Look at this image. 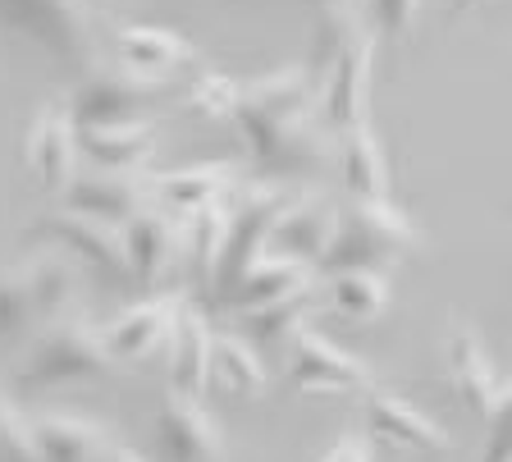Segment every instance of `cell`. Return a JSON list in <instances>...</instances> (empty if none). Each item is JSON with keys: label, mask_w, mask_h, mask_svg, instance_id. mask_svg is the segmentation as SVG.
I'll use <instances>...</instances> for the list:
<instances>
[{"label": "cell", "mask_w": 512, "mask_h": 462, "mask_svg": "<svg viewBox=\"0 0 512 462\" xmlns=\"http://www.w3.org/2000/svg\"><path fill=\"white\" fill-rule=\"evenodd\" d=\"M316 106V87L311 74L298 65L275 69L261 83H247L238 92L234 106V129L243 138V147L252 151V161L270 174H288V170H307L325 156L320 133H311L307 115Z\"/></svg>", "instance_id": "1"}, {"label": "cell", "mask_w": 512, "mask_h": 462, "mask_svg": "<svg viewBox=\"0 0 512 462\" xmlns=\"http://www.w3.org/2000/svg\"><path fill=\"white\" fill-rule=\"evenodd\" d=\"M416 248H421V234L389 197L384 202H343L334 215L330 248L316 261V270H325V275H348V270L389 275Z\"/></svg>", "instance_id": "2"}, {"label": "cell", "mask_w": 512, "mask_h": 462, "mask_svg": "<svg viewBox=\"0 0 512 462\" xmlns=\"http://www.w3.org/2000/svg\"><path fill=\"white\" fill-rule=\"evenodd\" d=\"M115 376V357L106 353L101 334L78 316L51 321L32 348L23 353L14 385L19 389H55V385H92V380Z\"/></svg>", "instance_id": "3"}, {"label": "cell", "mask_w": 512, "mask_h": 462, "mask_svg": "<svg viewBox=\"0 0 512 462\" xmlns=\"http://www.w3.org/2000/svg\"><path fill=\"white\" fill-rule=\"evenodd\" d=\"M0 33L28 37L60 69H92L96 28L87 0H0Z\"/></svg>", "instance_id": "4"}, {"label": "cell", "mask_w": 512, "mask_h": 462, "mask_svg": "<svg viewBox=\"0 0 512 462\" xmlns=\"http://www.w3.org/2000/svg\"><path fill=\"white\" fill-rule=\"evenodd\" d=\"M74 307V266L60 252H37L0 270V339L28 325H51Z\"/></svg>", "instance_id": "5"}, {"label": "cell", "mask_w": 512, "mask_h": 462, "mask_svg": "<svg viewBox=\"0 0 512 462\" xmlns=\"http://www.w3.org/2000/svg\"><path fill=\"white\" fill-rule=\"evenodd\" d=\"M371 60H375V33L352 28L320 65H325V87H320V119L334 133L366 124V97H371Z\"/></svg>", "instance_id": "6"}, {"label": "cell", "mask_w": 512, "mask_h": 462, "mask_svg": "<svg viewBox=\"0 0 512 462\" xmlns=\"http://www.w3.org/2000/svg\"><path fill=\"white\" fill-rule=\"evenodd\" d=\"M32 238L42 243H55L60 257H74L83 270H92L101 284H128V266H124V238H119L115 225H101V220H87V215H74L55 206L42 220H32L28 229Z\"/></svg>", "instance_id": "7"}, {"label": "cell", "mask_w": 512, "mask_h": 462, "mask_svg": "<svg viewBox=\"0 0 512 462\" xmlns=\"http://www.w3.org/2000/svg\"><path fill=\"white\" fill-rule=\"evenodd\" d=\"M288 385L298 394H357L371 389V366L311 325L288 334Z\"/></svg>", "instance_id": "8"}, {"label": "cell", "mask_w": 512, "mask_h": 462, "mask_svg": "<svg viewBox=\"0 0 512 462\" xmlns=\"http://www.w3.org/2000/svg\"><path fill=\"white\" fill-rule=\"evenodd\" d=\"M284 211V197L279 193H247L243 202L229 206L224 215V243H220V257H215V270H211V298L220 302L224 293L238 284L247 266H252L261 252H266V238H270V225L275 215Z\"/></svg>", "instance_id": "9"}, {"label": "cell", "mask_w": 512, "mask_h": 462, "mask_svg": "<svg viewBox=\"0 0 512 462\" xmlns=\"http://www.w3.org/2000/svg\"><path fill=\"white\" fill-rule=\"evenodd\" d=\"M160 83L133 78L124 69H92L83 83L74 87V97L64 101V115L74 129H92V124H128L142 119V106Z\"/></svg>", "instance_id": "10"}, {"label": "cell", "mask_w": 512, "mask_h": 462, "mask_svg": "<svg viewBox=\"0 0 512 462\" xmlns=\"http://www.w3.org/2000/svg\"><path fill=\"white\" fill-rule=\"evenodd\" d=\"M60 197H64V211L87 215V220H101V225H115V229H124L133 215L151 206L147 179H138V174H115V170L74 174V179L64 183Z\"/></svg>", "instance_id": "11"}, {"label": "cell", "mask_w": 512, "mask_h": 462, "mask_svg": "<svg viewBox=\"0 0 512 462\" xmlns=\"http://www.w3.org/2000/svg\"><path fill=\"white\" fill-rule=\"evenodd\" d=\"M23 165H28V179L42 188V193H64V183L78 174V147H74V124L60 106H42L28 124V138H23Z\"/></svg>", "instance_id": "12"}, {"label": "cell", "mask_w": 512, "mask_h": 462, "mask_svg": "<svg viewBox=\"0 0 512 462\" xmlns=\"http://www.w3.org/2000/svg\"><path fill=\"white\" fill-rule=\"evenodd\" d=\"M444 362H448V380L458 389L462 408L471 417H490V408L508 394V385L499 380V371L490 366V353L480 344V334L471 330L467 321H453L448 325V339H444Z\"/></svg>", "instance_id": "13"}, {"label": "cell", "mask_w": 512, "mask_h": 462, "mask_svg": "<svg viewBox=\"0 0 512 462\" xmlns=\"http://www.w3.org/2000/svg\"><path fill=\"white\" fill-rule=\"evenodd\" d=\"M156 435H160L165 462H224L229 458L220 426H215V417L197 398H179V394L165 398L156 417Z\"/></svg>", "instance_id": "14"}, {"label": "cell", "mask_w": 512, "mask_h": 462, "mask_svg": "<svg viewBox=\"0 0 512 462\" xmlns=\"http://www.w3.org/2000/svg\"><path fill=\"white\" fill-rule=\"evenodd\" d=\"M362 421H366V440H384L394 449H412V453H444L448 449V430L435 426L421 408H412L407 398L375 389L362 403Z\"/></svg>", "instance_id": "15"}, {"label": "cell", "mask_w": 512, "mask_h": 462, "mask_svg": "<svg viewBox=\"0 0 512 462\" xmlns=\"http://www.w3.org/2000/svg\"><path fill=\"white\" fill-rule=\"evenodd\" d=\"M334 215L339 206L320 202V197H302V202H284V211L275 215L266 238V252L270 257H288L298 266H316L330 248V234H334Z\"/></svg>", "instance_id": "16"}, {"label": "cell", "mask_w": 512, "mask_h": 462, "mask_svg": "<svg viewBox=\"0 0 512 462\" xmlns=\"http://www.w3.org/2000/svg\"><path fill=\"white\" fill-rule=\"evenodd\" d=\"M211 325L197 302H183L174 307V325H170V394L179 398H202L206 394V371H211Z\"/></svg>", "instance_id": "17"}, {"label": "cell", "mask_w": 512, "mask_h": 462, "mask_svg": "<svg viewBox=\"0 0 512 462\" xmlns=\"http://www.w3.org/2000/svg\"><path fill=\"white\" fill-rule=\"evenodd\" d=\"M174 307H179V298H147V302H133L128 312H119L110 325H101V344H106V353L128 366L147 362L151 353H156L165 339H170V325H174Z\"/></svg>", "instance_id": "18"}, {"label": "cell", "mask_w": 512, "mask_h": 462, "mask_svg": "<svg viewBox=\"0 0 512 462\" xmlns=\"http://www.w3.org/2000/svg\"><path fill=\"white\" fill-rule=\"evenodd\" d=\"M74 147L92 170H115V174H138L156 151V129L147 119H128V124H92V129H74Z\"/></svg>", "instance_id": "19"}, {"label": "cell", "mask_w": 512, "mask_h": 462, "mask_svg": "<svg viewBox=\"0 0 512 462\" xmlns=\"http://www.w3.org/2000/svg\"><path fill=\"white\" fill-rule=\"evenodd\" d=\"M124 238V266H128V284H151L179 257V225L170 220V211H138L119 229Z\"/></svg>", "instance_id": "20"}, {"label": "cell", "mask_w": 512, "mask_h": 462, "mask_svg": "<svg viewBox=\"0 0 512 462\" xmlns=\"http://www.w3.org/2000/svg\"><path fill=\"white\" fill-rule=\"evenodd\" d=\"M115 51H119V69L133 78L160 83L170 69L188 65L192 60V42L170 28H151V23H124L115 28Z\"/></svg>", "instance_id": "21"}, {"label": "cell", "mask_w": 512, "mask_h": 462, "mask_svg": "<svg viewBox=\"0 0 512 462\" xmlns=\"http://www.w3.org/2000/svg\"><path fill=\"white\" fill-rule=\"evenodd\" d=\"M28 435L42 462H106L110 453L101 421L74 417V412H46V417L28 421Z\"/></svg>", "instance_id": "22"}, {"label": "cell", "mask_w": 512, "mask_h": 462, "mask_svg": "<svg viewBox=\"0 0 512 462\" xmlns=\"http://www.w3.org/2000/svg\"><path fill=\"white\" fill-rule=\"evenodd\" d=\"M307 284H316L307 266H298V261H288V257H270V252H261V257H256L243 275H238L234 289L220 298V307L229 316H247V312H261V307H270V302L288 298V293L307 289Z\"/></svg>", "instance_id": "23"}, {"label": "cell", "mask_w": 512, "mask_h": 462, "mask_svg": "<svg viewBox=\"0 0 512 462\" xmlns=\"http://www.w3.org/2000/svg\"><path fill=\"white\" fill-rule=\"evenodd\" d=\"M334 156H339V179L348 188L352 202H384L394 193V179H389V161H384L380 142H375L371 124H357V129H343L334 142Z\"/></svg>", "instance_id": "24"}, {"label": "cell", "mask_w": 512, "mask_h": 462, "mask_svg": "<svg viewBox=\"0 0 512 462\" xmlns=\"http://www.w3.org/2000/svg\"><path fill=\"white\" fill-rule=\"evenodd\" d=\"M234 183V165H220V161H202V165H179V170H160L147 179V193L156 197L165 211H197V206H211L224 202Z\"/></svg>", "instance_id": "25"}, {"label": "cell", "mask_w": 512, "mask_h": 462, "mask_svg": "<svg viewBox=\"0 0 512 462\" xmlns=\"http://www.w3.org/2000/svg\"><path fill=\"white\" fill-rule=\"evenodd\" d=\"M206 380L224 389L229 398H256L266 394V366L256 357V348L238 334H215L211 339V371Z\"/></svg>", "instance_id": "26"}, {"label": "cell", "mask_w": 512, "mask_h": 462, "mask_svg": "<svg viewBox=\"0 0 512 462\" xmlns=\"http://www.w3.org/2000/svg\"><path fill=\"white\" fill-rule=\"evenodd\" d=\"M330 307L352 325L380 321L384 307H389V275H380V270H348V275H334Z\"/></svg>", "instance_id": "27"}, {"label": "cell", "mask_w": 512, "mask_h": 462, "mask_svg": "<svg viewBox=\"0 0 512 462\" xmlns=\"http://www.w3.org/2000/svg\"><path fill=\"white\" fill-rule=\"evenodd\" d=\"M224 215H229L224 202L197 206V211L183 215L179 252H188V266H192V275H197V284H211L215 257H220V243H224Z\"/></svg>", "instance_id": "28"}, {"label": "cell", "mask_w": 512, "mask_h": 462, "mask_svg": "<svg viewBox=\"0 0 512 462\" xmlns=\"http://www.w3.org/2000/svg\"><path fill=\"white\" fill-rule=\"evenodd\" d=\"M307 302H311V284L298 293H288V298L270 302V307H261V312H247L238 316V321L247 325V344H275V339H284V334H293L302 325V316H307Z\"/></svg>", "instance_id": "29"}, {"label": "cell", "mask_w": 512, "mask_h": 462, "mask_svg": "<svg viewBox=\"0 0 512 462\" xmlns=\"http://www.w3.org/2000/svg\"><path fill=\"white\" fill-rule=\"evenodd\" d=\"M238 92H243V83H234V78L202 74L197 83L188 87L183 106H188L192 115H202V119H229L234 115V106H238Z\"/></svg>", "instance_id": "30"}, {"label": "cell", "mask_w": 512, "mask_h": 462, "mask_svg": "<svg viewBox=\"0 0 512 462\" xmlns=\"http://www.w3.org/2000/svg\"><path fill=\"white\" fill-rule=\"evenodd\" d=\"M0 462H42L32 449L28 421L14 412V403L5 394H0Z\"/></svg>", "instance_id": "31"}, {"label": "cell", "mask_w": 512, "mask_h": 462, "mask_svg": "<svg viewBox=\"0 0 512 462\" xmlns=\"http://www.w3.org/2000/svg\"><path fill=\"white\" fill-rule=\"evenodd\" d=\"M421 0H371V33L389 37V42H407Z\"/></svg>", "instance_id": "32"}, {"label": "cell", "mask_w": 512, "mask_h": 462, "mask_svg": "<svg viewBox=\"0 0 512 462\" xmlns=\"http://www.w3.org/2000/svg\"><path fill=\"white\" fill-rule=\"evenodd\" d=\"M480 462H512V394H503L485 417V444Z\"/></svg>", "instance_id": "33"}, {"label": "cell", "mask_w": 512, "mask_h": 462, "mask_svg": "<svg viewBox=\"0 0 512 462\" xmlns=\"http://www.w3.org/2000/svg\"><path fill=\"white\" fill-rule=\"evenodd\" d=\"M320 462H371V440H366L362 430H348V435H339V440L325 449Z\"/></svg>", "instance_id": "34"}, {"label": "cell", "mask_w": 512, "mask_h": 462, "mask_svg": "<svg viewBox=\"0 0 512 462\" xmlns=\"http://www.w3.org/2000/svg\"><path fill=\"white\" fill-rule=\"evenodd\" d=\"M480 0H453V5H448V19H462V14L467 10H476Z\"/></svg>", "instance_id": "35"}, {"label": "cell", "mask_w": 512, "mask_h": 462, "mask_svg": "<svg viewBox=\"0 0 512 462\" xmlns=\"http://www.w3.org/2000/svg\"><path fill=\"white\" fill-rule=\"evenodd\" d=\"M106 462H142V458H138V453H133V449H115V444H110Z\"/></svg>", "instance_id": "36"}, {"label": "cell", "mask_w": 512, "mask_h": 462, "mask_svg": "<svg viewBox=\"0 0 512 462\" xmlns=\"http://www.w3.org/2000/svg\"><path fill=\"white\" fill-rule=\"evenodd\" d=\"M316 5H320V10H325V14H334V10H343L348 0H316Z\"/></svg>", "instance_id": "37"}]
</instances>
